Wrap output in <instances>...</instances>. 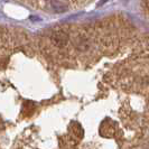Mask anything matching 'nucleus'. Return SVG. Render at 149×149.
Returning a JSON list of instances; mask_svg holds the SVG:
<instances>
[{
    "label": "nucleus",
    "instance_id": "nucleus-1",
    "mask_svg": "<svg viewBox=\"0 0 149 149\" xmlns=\"http://www.w3.org/2000/svg\"><path fill=\"white\" fill-rule=\"evenodd\" d=\"M70 128L72 129V132L74 134L76 138H82L83 134H84V131H83L82 126L79 123V122H72Z\"/></svg>",
    "mask_w": 149,
    "mask_h": 149
},
{
    "label": "nucleus",
    "instance_id": "nucleus-2",
    "mask_svg": "<svg viewBox=\"0 0 149 149\" xmlns=\"http://www.w3.org/2000/svg\"><path fill=\"white\" fill-rule=\"evenodd\" d=\"M145 2H146V6H147V14L149 15V0H145Z\"/></svg>",
    "mask_w": 149,
    "mask_h": 149
}]
</instances>
